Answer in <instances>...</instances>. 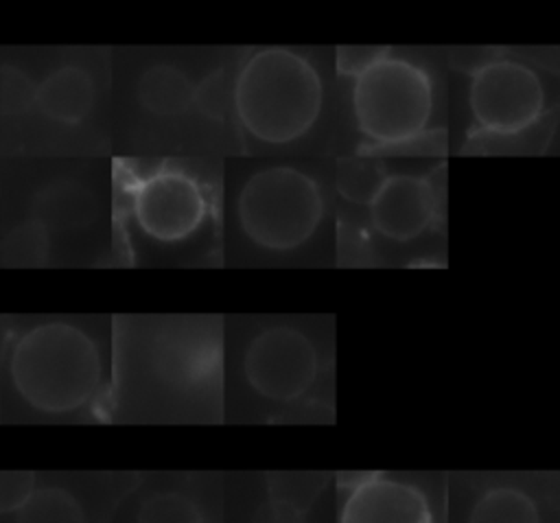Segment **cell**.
Wrapping results in <instances>:
<instances>
[{
	"label": "cell",
	"instance_id": "15",
	"mask_svg": "<svg viewBox=\"0 0 560 523\" xmlns=\"http://www.w3.org/2000/svg\"><path fill=\"white\" fill-rule=\"evenodd\" d=\"M48 256V230L42 221H24L2 241V260L9 265H39Z\"/></svg>",
	"mask_w": 560,
	"mask_h": 523
},
{
	"label": "cell",
	"instance_id": "4",
	"mask_svg": "<svg viewBox=\"0 0 560 523\" xmlns=\"http://www.w3.org/2000/svg\"><path fill=\"white\" fill-rule=\"evenodd\" d=\"M352 109L359 131L381 144L416 140L433 114L427 70L402 57H383L354 79Z\"/></svg>",
	"mask_w": 560,
	"mask_h": 523
},
{
	"label": "cell",
	"instance_id": "8",
	"mask_svg": "<svg viewBox=\"0 0 560 523\" xmlns=\"http://www.w3.org/2000/svg\"><path fill=\"white\" fill-rule=\"evenodd\" d=\"M339 523H433V514L420 488L374 473L352 484Z\"/></svg>",
	"mask_w": 560,
	"mask_h": 523
},
{
	"label": "cell",
	"instance_id": "16",
	"mask_svg": "<svg viewBox=\"0 0 560 523\" xmlns=\"http://www.w3.org/2000/svg\"><path fill=\"white\" fill-rule=\"evenodd\" d=\"M138 523H203L199 508L179 492H162L144 501Z\"/></svg>",
	"mask_w": 560,
	"mask_h": 523
},
{
	"label": "cell",
	"instance_id": "20",
	"mask_svg": "<svg viewBox=\"0 0 560 523\" xmlns=\"http://www.w3.org/2000/svg\"><path fill=\"white\" fill-rule=\"evenodd\" d=\"M254 523H304V521H302V510L273 499L256 512Z\"/></svg>",
	"mask_w": 560,
	"mask_h": 523
},
{
	"label": "cell",
	"instance_id": "18",
	"mask_svg": "<svg viewBox=\"0 0 560 523\" xmlns=\"http://www.w3.org/2000/svg\"><path fill=\"white\" fill-rule=\"evenodd\" d=\"M35 90L37 85L31 83V79L20 72L18 68L7 66L2 70V85H0V98L2 109L9 114H22L31 105H35Z\"/></svg>",
	"mask_w": 560,
	"mask_h": 523
},
{
	"label": "cell",
	"instance_id": "10",
	"mask_svg": "<svg viewBox=\"0 0 560 523\" xmlns=\"http://www.w3.org/2000/svg\"><path fill=\"white\" fill-rule=\"evenodd\" d=\"M94 81L81 66H61L52 70L35 90L39 112L61 125H79L94 105Z\"/></svg>",
	"mask_w": 560,
	"mask_h": 523
},
{
	"label": "cell",
	"instance_id": "7",
	"mask_svg": "<svg viewBox=\"0 0 560 523\" xmlns=\"http://www.w3.org/2000/svg\"><path fill=\"white\" fill-rule=\"evenodd\" d=\"M206 214L208 199L201 184L182 171H158L133 190V217L140 230L160 243L184 241Z\"/></svg>",
	"mask_w": 560,
	"mask_h": 523
},
{
	"label": "cell",
	"instance_id": "3",
	"mask_svg": "<svg viewBox=\"0 0 560 523\" xmlns=\"http://www.w3.org/2000/svg\"><path fill=\"white\" fill-rule=\"evenodd\" d=\"M241 230L258 247L284 252L306 243L322 223L319 184L293 166L256 171L236 199Z\"/></svg>",
	"mask_w": 560,
	"mask_h": 523
},
{
	"label": "cell",
	"instance_id": "2",
	"mask_svg": "<svg viewBox=\"0 0 560 523\" xmlns=\"http://www.w3.org/2000/svg\"><path fill=\"white\" fill-rule=\"evenodd\" d=\"M9 372L20 396L44 414H70L94 398L103 361L94 339L70 322H44L13 346Z\"/></svg>",
	"mask_w": 560,
	"mask_h": 523
},
{
	"label": "cell",
	"instance_id": "1",
	"mask_svg": "<svg viewBox=\"0 0 560 523\" xmlns=\"http://www.w3.org/2000/svg\"><path fill=\"white\" fill-rule=\"evenodd\" d=\"M324 88L315 66L291 48H260L232 83V107L258 140L284 144L302 138L322 112Z\"/></svg>",
	"mask_w": 560,
	"mask_h": 523
},
{
	"label": "cell",
	"instance_id": "5",
	"mask_svg": "<svg viewBox=\"0 0 560 523\" xmlns=\"http://www.w3.org/2000/svg\"><path fill=\"white\" fill-rule=\"evenodd\" d=\"M468 105L483 131L512 136L542 116L545 88L529 66L514 59H490L470 77Z\"/></svg>",
	"mask_w": 560,
	"mask_h": 523
},
{
	"label": "cell",
	"instance_id": "14",
	"mask_svg": "<svg viewBox=\"0 0 560 523\" xmlns=\"http://www.w3.org/2000/svg\"><path fill=\"white\" fill-rule=\"evenodd\" d=\"M385 177L383 162L370 155L343 158L337 164V190L352 204L370 206Z\"/></svg>",
	"mask_w": 560,
	"mask_h": 523
},
{
	"label": "cell",
	"instance_id": "17",
	"mask_svg": "<svg viewBox=\"0 0 560 523\" xmlns=\"http://www.w3.org/2000/svg\"><path fill=\"white\" fill-rule=\"evenodd\" d=\"M232 103V92L228 90V81L223 70H217L212 74H208L199 85H195V98L192 105H197V109L214 120L225 118L228 109Z\"/></svg>",
	"mask_w": 560,
	"mask_h": 523
},
{
	"label": "cell",
	"instance_id": "12",
	"mask_svg": "<svg viewBox=\"0 0 560 523\" xmlns=\"http://www.w3.org/2000/svg\"><path fill=\"white\" fill-rule=\"evenodd\" d=\"M468 523H540V512L523 490L499 486L477 499Z\"/></svg>",
	"mask_w": 560,
	"mask_h": 523
},
{
	"label": "cell",
	"instance_id": "9",
	"mask_svg": "<svg viewBox=\"0 0 560 523\" xmlns=\"http://www.w3.org/2000/svg\"><path fill=\"white\" fill-rule=\"evenodd\" d=\"M433 186L418 175H387L370 201V219L378 234L392 241H413L435 219Z\"/></svg>",
	"mask_w": 560,
	"mask_h": 523
},
{
	"label": "cell",
	"instance_id": "13",
	"mask_svg": "<svg viewBox=\"0 0 560 523\" xmlns=\"http://www.w3.org/2000/svg\"><path fill=\"white\" fill-rule=\"evenodd\" d=\"M15 523H85L81 503L63 488H33L15 508Z\"/></svg>",
	"mask_w": 560,
	"mask_h": 523
},
{
	"label": "cell",
	"instance_id": "11",
	"mask_svg": "<svg viewBox=\"0 0 560 523\" xmlns=\"http://www.w3.org/2000/svg\"><path fill=\"white\" fill-rule=\"evenodd\" d=\"M195 98L190 77L171 63H155L138 81V101L155 116H179Z\"/></svg>",
	"mask_w": 560,
	"mask_h": 523
},
{
	"label": "cell",
	"instance_id": "6",
	"mask_svg": "<svg viewBox=\"0 0 560 523\" xmlns=\"http://www.w3.org/2000/svg\"><path fill=\"white\" fill-rule=\"evenodd\" d=\"M243 372L262 398L289 403L304 396L315 383L319 355L302 330L271 326L249 341L243 357Z\"/></svg>",
	"mask_w": 560,
	"mask_h": 523
},
{
	"label": "cell",
	"instance_id": "19",
	"mask_svg": "<svg viewBox=\"0 0 560 523\" xmlns=\"http://www.w3.org/2000/svg\"><path fill=\"white\" fill-rule=\"evenodd\" d=\"M389 55L387 46H339L337 48V70L346 77H359L376 61Z\"/></svg>",
	"mask_w": 560,
	"mask_h": 523
}]
</instances>
